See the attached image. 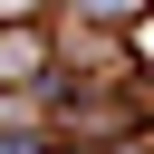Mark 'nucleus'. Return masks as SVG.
<instances>
[{
	"mask_svg": "<svg viewBox=\"0 0 154 154\" xmlns=\"http://www.w3.org/2000/svg\"><path fill=\"white\" fill-rule=\"evenodd\" d=\"M135 10H144V0H77V19H96V29H125Z\"/></svg>",
	"mask_w": 154,
	"mask_h": 154,
	"instance_id": "obj_2",
	"label": "nucleus"
},
{
	"mask_svg": "<svg viewBox=\"0 0 154 154\" xmlns=\"http://www.w3.org/2000/svg\"><path fill=\"white\" fill-rule=\"evenodd\" d=\"M106 154H144V144H106Z\"/></svg>",
	"mask_w": 154,
	"mask_h": 154,
	"instance_id": "obj_3",
	"label": "nucleus"
},
{
	"mask_svg": "<svg viewBox=\"0 0 154 154\" xmlns=\"http://www.w3.org/2000/svg\"><path fill=\"white\" fill-rule=\"evenodd\" d=\"M38 67H48V38H38V29H10V38H0V87H29Z\"/></svg>",
	"mask_w": 154,
	"mask_h": 154,
	"instance_id": "obj_1",
	"label": "nucleus"
}]
</instances>
